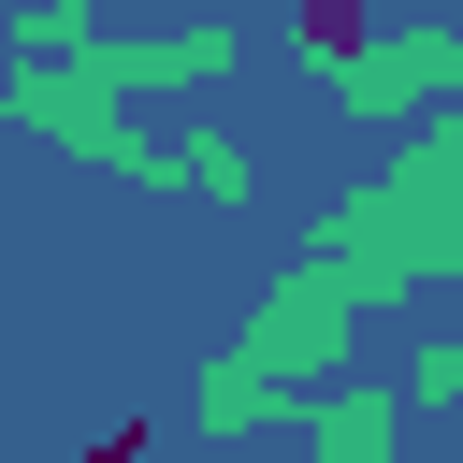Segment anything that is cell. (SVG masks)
<instances>
[{"label":"cell","instance_id":"1","mask_svg":"<svg viewBox=\"0 0 463 463\" xmlns=\"http://www.w3.org/2000/svg\"><path fill=\"white\" fill-rule=\"evenodd\" d=\"M304 463H391V405L376 391H318L304 405Z\"/></svg>","mask_w":463,"mask_h":463},{"label":"cell","instance_id":"2","mask_svg":"<svg viewBox=\"0 0 463 463\" xmlns=\"http://www.w3.org/2000/svg\"><path fill=\"white\" fill-rule=\"evenodd\" d=\"M376 14H391V0H304L289 29H304V58H318V72H362V58H376Z\"/></svg>","mask_w":463,"mask_h":463},{"label":"cell","instance_id":"3","mask_svg":"<svg viewBox=\"0 0 463 463\" xmlns=\"http://www.w3.org/2000/svg\"><path fill=\"white\" fill-rule=\"evenodd\" d=\"M420 391H434V405H463V347H420Z\"/></svg>","mask_w":463,"mask_h":463},{"label":"cell","instance_id":"4","mask_svg":"<svg viewBox=\"0 0 463 463\" xmlns=\"http://www.w3.org/2000/svg\"><path fill=\"white\" fill-rule=\"evenodd\" d=\"M87 463H159V449H145V434H101ZM203 463H232V449H203Z\"/></svg>","mask_w":463,"mask_h":463}]
</instances>
